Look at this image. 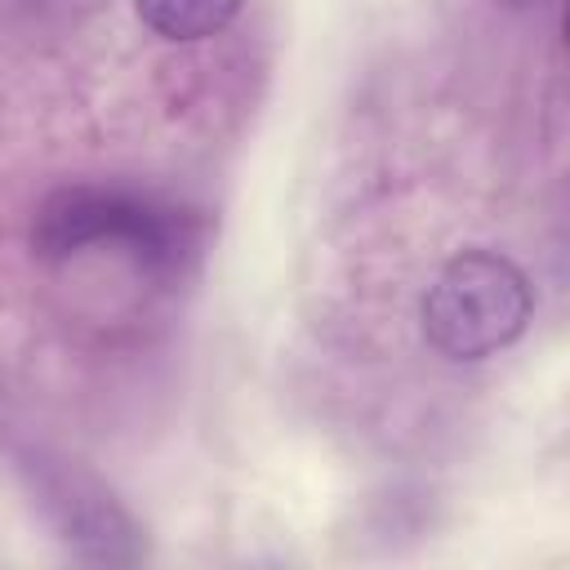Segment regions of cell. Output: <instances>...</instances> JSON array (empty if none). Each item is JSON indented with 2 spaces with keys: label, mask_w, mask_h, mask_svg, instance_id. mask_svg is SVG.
Returning <instances> with one entry per match:
<instances>
[{
  "label": "cell",
  "mask_w": 570,
  "mask_h": 570,
  "mask_svg": "<svg viewBox=\"0 0 570 570\" xmlns=\"http://www.w3.org/2000/svg\"><path fill=\"white\" fill-rule=\"evenodd\" d=\"M45 494H49L45 503H49L62 539L85 561H134L138 557V525L98 481L58 472L45 485Z\"/></svg>",
  "instance_id": "cell-3"
},
{
  "label": "cell",
  "mask_w": 570,
  "mask_h": 570,
  "mask_svg": "<svg viewBox=\"0 0 570 570\" xmlns=\"http://www.w3.org/2000/svg\"><path fill=\"white\" fill-rule=\"evenodd\" d=\"M191 240V218L156 196L125 187H62L53 191L31 227L40 258H71L89 245H125L134 263L165 272L183 258Z\"/></svg>",
  "instance_id": "cell-2"
},
{
  "label": "cell",
  "mask_w": 570,
  "mask_h": 570,
  "mask_svg": "<svg viewBox=\"0 0 570 570\" xmlns=\"http://www.w3.org/2000/svg\"><path fill=\"white\" fill-rule=\"evenodd\" d=\"M245 0H134L138 18L160 40H205L218 36Z\"/></svg>",
  "instance_id": "cell-4"
},
{
  "label": "cell",
  "mask_w": 570,
  "mask_h": 570,
  "mask_svg": "<svg viewBox=\"0 0 570 570\" xmlns=\"http://www.w3.org/2000/svg\"><path fill=\"white\" fill-rule=\"evenodd\" d=\"M534 294L525 272L490 249L454 254L423 298V334L450 361H485L530 325Z\"/></svg>",
  "instance_id": "cell-1"
}]
</instances>
